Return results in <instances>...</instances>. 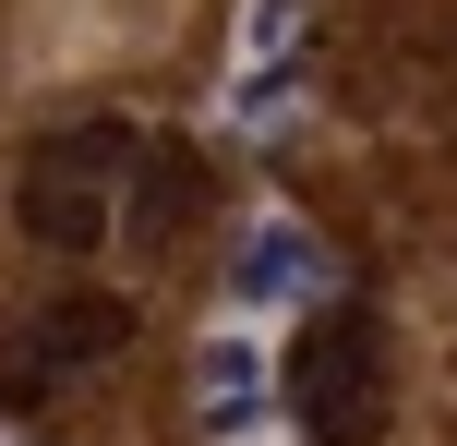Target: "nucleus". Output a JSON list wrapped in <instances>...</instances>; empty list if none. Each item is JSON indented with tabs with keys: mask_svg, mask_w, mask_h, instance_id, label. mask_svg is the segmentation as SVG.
<instances>
[{
	"mask_svg": "<svg viewBox=\"0 0 457 446\" xmlns=\"http://www.w3.org/2000/svg\"><path fill=\"white\" fill-rule=\"evenodd\" d=\"M133 145H145V133H120V121H72V133L24 169V230H37L48 254H96V241H120Z\"/></svg>",
	"mask_w": 457,
	"mask_h": 446,
	"instance_id": "obj_1",
	"label": "nucleus"
},
{
	"mask_svg": "<svg viewBox=\"0 0 457 446\" xmlns=\"http://www.w3.org/2000/svg\"><path fill=\"white\" fill-rule=\"evenodd\" d=\"M386 386L397 374H386V326L373 314H325L289 362V410H301L313 446H373L386 434Z\"/></svg>",
	"mask_w": 457,
	"mask_h": 446,
	"instance_id": "obj_2",
	"label": "nucleus"
},
{
	"mask_svg": "<svg viewBox=\"0 0 457 446\" xmlns=\"http://www.w3.org/2000/svg\"><path fill=\"white\" fill-rule=\"evenodd\" d=\"M313 290H325L313 230H301V217H253L241 254H228V302H241V314H277V302H313Z\"/></svg>",
	"mask_w": 457,
	"mask_h": 446,
	"instance_id": "obj_3",
	"label": "nucleus"
},
{
	"mask_svg": "<svg viewBox=\"0 0 457 446\" xmlns=\"http://www.w3.org/2000/svg\"><path fill=\"white\" fill-rule=\"evenodd\" d=\"M193 206H205V169H193L169 133H145L133 145V193H120V241H169Z\"/></svg>",
	"mask_w": 457,
	"mask_h": 446,
	"instance_id": "obj_4",
	"label": "nucleus"
},
{
	"mask_svg": "<svg viewBox=\"0 0 457 446\" xmlns=\"http://www.w3.org/2000/svg\"><path fill=\"white\" fill-rule=\"evenodd\" d=\"M120 326H133L120 302H61V314H37V338L0 362V386H48L61 362H109V350H120Z\"/></svg>",
	"mask_w": 457,
	"mask_h": 446,
	"instance_id": "obj_5",
	"label": "nucleus"
},
{
	"mask_svg": "<svg viewBox=\"0 0 457 446\" xmlns=\"http://www.w3.org/2000/svg\"><path fill=\"white\" fill-rule=\"evenodd\" d=\"M193 399H205L217 434H253V423H265V350H253V326H217L205 350H193Z\"/></svg>",
	"mask_w": 457,
	"mask_h": 446,
	"instance_id": "obj_6",
	"label": "nucleus"
},
{
	"mask_svg": "<svg viewBox=\"0 0 457 446\" xmlns=\"http://www.w3.org/2000/svg\"><path fill=\"white\" fill-rule=\"evenodd\" d=\"M301 24H313V0H241V61L253 72H289L301 61Z\"/></svg>",
	"mask_w": 457,
	"mask_h": 446,
	"instance_id": "obj_7",
	"label": "nucleus"
}]
</instances>
